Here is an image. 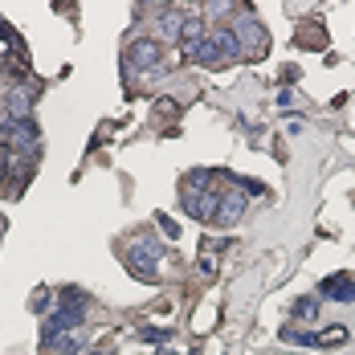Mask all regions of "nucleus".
<instances>
[{
    "label": "nucleus",
    "instance_id": "2",
    "mask_svg": "<svg viewBox=\"0 0 355 355\" xmlns=\"http://www.w3.org/2000/svg\"><path fill=\"white\" fill-rule=\"evenodd\" d=\"M159 257H164V245L151 241V237H135L131 249H127V266L139 274L143 282H151V278L159 274Z\"/></svg>",
    "mask_w": 355,
    "mask_h": 355
},
{
    "label": "nucleus",
    "instance_id": "10",
    "mask_svg": "<svg viewBox=\"0 0 355 355\" xmlns=\"http://www.w3.org/2000/svg\"><path fill=\"white\" fill-rule=\"evenodd\" d=\"M0 229H4V225H0Z\"/></svg>",
    "mask_w": 355,
    "mask_h": 355
},
{
    "label": "nucleus",
    "instance_id": "4",
    "mask_svg": "<svg viewBox=\"0 0 355 355\" xmlns=\"http://www.w3.org/2000/svg\"><path fill=\"white\" fill-rule=\"evenodd\" d=\"M233 33H237V45H241V53H266V29H261L253 17H245V21H241Z\"/></svg>",
    "mask_w": 355,
    "mask_h": 355
},
{
    "label": "nucleus",
    "instance_id": "5",
    "mask_svg": "<svg viewBox=\"0 0 355 355\" xmlns=\"http://www.w3.org/2000/svg\"><path fill=\"white\" fill-rule=\"evenodd\" d=\"M176 41L184 45V53H192V58H196V49L205 45V25H200V17H196V12H188V17H184Z\"/></svg>",
    "mask_w": 355,
    "mask_h": 355
},
{
    "label": "nucleus",
    "instance_id": "3",
    "mask_svg": "<svg viewBox=\"0 0 355 355\" xmlns=\"http://www.w3.org/2000/svg\"><path fill=\"white\" fill-rule=\"evenodd\" d=\"M286 339H290V343H302V347H339V343H347V331H343V327H331V331H322V335L286 331Z\"/></svg>",
    "mask_w": 355,
    "mask_h": 355
},
{
    "label": "nucleus",
    "instance_id": "8",
    "mask_svg": "<svg viewBox=\"0 0 355 355\" xmlns=\"http://www.w3.org/2000/svg\"><path fill=\"white\" fill-rule=\"evenodd\" d=\"M131 62H135L139 70L155 66V62H159V45H155V41H135V45H131Z\"/></svg>",
    "mask_w": 355,
    "mask_h": 355
},
{
    "label": "nucleus",
    "instance_id": "1",
    "mask_svg": "<svg viewBox=\"0 0 355 355\" xmlns=\"http://www.w3.org/2000/svg\"><path fill=\"white\" fill-rule=\"evenodd\" d=\"M241 58V45H237V33L233 29H220V33L205 37V45L196 49V62L200 66H225V62H237Z\"/></svg>",
    "mask_w": 355,
    "mask_h": 355
},
{
    "label": "nucleus",
    "instance_id": "9",
    "mask_svg": "<svg viewBox=\"0 0 355 355\" xmlns=\"http://www.w3.org/2000/svg\"><path fill=\"white\" fill-rule=\"evenodd\" d=\"M294 315L302 322H315L319 319V302H315V298H298V311H294Z\"/></svg>",
    "mask_w": 355,
    "mask_h": 355
},
{
    "label": "nucleus",
    "instance_id": "6",
    "mask_svg": "<svg viewBox=\"0 0 355 355\" xmlns=\"http://www.w3.org/2000/svg\"><path fill=\"white\" fill-rule=\"evenodd\" d=\"M322 298H335V302H352L355 298V278H327L319 286Z\"/></svg>",
    "mask_w": 355,
    "mask_h": 355
},
{
    "label": "nucleus",
    "instance_id": "7",
    "mask_svg": "<svg viewBox=\"0 0 355 355\" xmlns=\"http://www.w3.org/2000/svg\"><path fill=\"white\" fill-rule=\"evenodd\" d=\"M241 209H245V200L241 196H220V205H216V225H237L241 220Z\"/></svg>",
    "mask_w": 355,
    "mask_h": 355
}]
</instances>
